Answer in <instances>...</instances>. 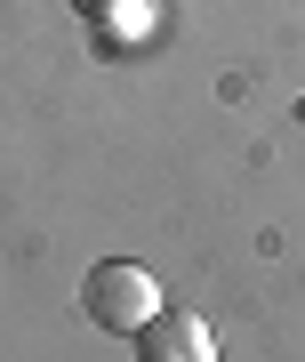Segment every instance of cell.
Returning a JSON list of instances; mask_svg holds the SVG:
<instances>
[{"instance_id": "obj_1", "label": "cell", "mask_w": 305, "mask_h": 362, "mask_svg": "<svg viewBox=\"0 0 305 362\" xmlns=\"http://www.w3.org/2000/svg\"><path fill=\"white\" fill-rule=\"evenodd\" d=\"M80 306H89L97 330L137 338L152 314H161V282H152L137 258H104V266H89V282H80Z\"/></svg>"}, {"instance_id": "obj_2", "label": "cell", "mask_w": 305, "mask_h": 362, "mask_svg": "<svg viewBox=\"0 0 305 362\" xmlns=\"http://www.w3.org/2000/svg\"><path fill=\"white\" fill-rule=\"evenodd\" d=\"M137 362H217V330L185 306H161L137 330Z\"/></svg>"}, {"instance_id": "obj_3", "label": "cell", "mask_w": 305, "mask_h": 362, "mask_svg": "<svg viewBox=\"0 0 305 362\" xmlns=\"http://www.w3.org/2000/svg\"><path fill=\"white\" fill-rule=\"evenodd\" d=\"M80 16H89V25H121V16H137L145 0H73Z\"/></svg>"}]
</instances>
